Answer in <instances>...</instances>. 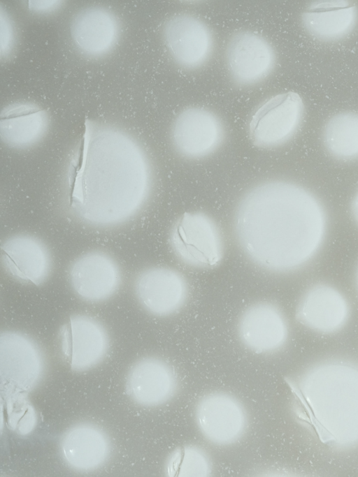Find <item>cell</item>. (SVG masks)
Here are the masks:
<instances>
[{
	"label": "cell",
	"instance_id": "obj_1",
	"mask_svg": "<svg viewBox=\"0 0 358 477\" xmlns=\"http://www.w3.org/2000/svg\"><path fill=\"white\" fill-rule=\"evenodd\" d=\"M150 187V166L141 145L120 129L86 122L66 175L73 215L94 227L120 225L141 210Z\"/></svg>",
	"mask_w": 358,
	"mask_h": 477
},
{
	"label": "cell",
	"instance_id": "obj_2",
	"mask_svg": "<svg viewBox=\"0 0 358 477\" xmlns=\"http://www.w3.org/2000/svg\"><path fill=\"white\" fill-rule=\"evenodd\" d=\"M234 230L245 254L269 271L287 272L310 261L320 249L327 217L304 187L275 180L250 189L239 201Z\"/></svg>",
	"mask_w": 358,
	"mask_h": 477
},
{
	"label": "cell",
	"instance_id": "obj_3",
	"mask_svg": "<svg viewBox=\"0 0 358 477\" xmlns=\"http://www.w3.org/2000/svg\"><path fill=\"white\" fill-rule=\"evenodd\" d=\"M170 243L177 257L197 268H213L223 256L220 230L215 222L202 212H185L173 224Z\"/></svg>",
	"mask_w": 358,
	"mask_h": 477
},
{
	"label": "cell",
	"instance_id": "obj_4",
	"mask_svg": "<svg viewBox=\"0 0 358 477\" xmlns=\"http://www.w3.org/2000/svg\"><path fill=\"white\" fill-rule=\"evenodd\" d=\"M304 112L301 96L292 91L271 96L251 115L248 131L253 144L272 148L289 141L299 129Z\"/></svg>",
	"mask_w": 358,
	"mask_h": 477
},
{
	"label": "cell",
	"instance_id": "obj_5",
	"mask_svg": "<svg viewBox=\"0 0 358 477\" xmlns=\"http://www.w3.org/2000/svg\"><path fill=\"white\" fill-rule=\"evenodd\" d=\"M196 426L210 443L227 446L239 441L248 427V414L234 395L213 391L203 395L194 409Z\"/></svg>",
	"mask_w": 358,
	"mask_h": 477
},
{
	"label": "cell",
	"instance_id": "obj_6",
	"mask_svg": "<svg viewBox=\"0 0 358 477\" xmlns=\"http://www.w3.org/2000/svg\"><path fill=\"white\" fill-rule=\"evenodd\" d=\"M224 59L231 80L242 87L266 80L276 64V53L270 42L248 30L236 32L229 38Z\"/></svg>",
	"mask_w": 358,
	"mask_h": 477
},
{
	"label": "cell",
	"instance_id": "obj_7",
	"mask_svg": "<svg viewBox=\"0 0 358 477\" xmlns=\"http://www.w3.org/2000/svg\"><path fill=\"white\" fill-rule=\"evenodd\" d=\"M163 38L173 61L185 70L205 65L214 50V36L200 18L187 13L170 17L163 27Z\"/></svg>",
	"mask_w": 358,
	"mask_h": 477
},
{
	"label": "cell",
	"instance_id": "obj_8",
	"mask_svg": "<svg viewBox=\"0 0 358 477\" xmlns=\"http://www.w3.org/2000/svg\"><path fill=\"white\" fill-rule=\"evenodd\" d=\"M224 137V126L218 116L198 106L182 110L175 118L171 131L176 152L189 159L211 154L221 145Z\"/></svg>",
	"mask_w": 358,
	"mask_h": 477
},
{
	"label": "cell",
	"instance_id": "obj_9",
	"mask_svg": "<svg viewBox=\"0 0 358 477\" xmlns=\"http://www.w3.org/2000/svg\"><path fill=\"white\" fill-rule=\"evenodd\" d=\"M60 348L64 360L76 371H85L98 365L108 348L104 327L93 317L76 314L62 326Z\"/></svg>",
	"mask_w": 358,
	"mask_h": 477
},
{
	"label": "cell",
	"instance_id": "obj_10",
	"mask_svg": "<svg viewBox=\"0 0 358 477\" xmlns=\"http://www.w3.org/2000/svg\"><path fill=\"white\" fill-rule=\"evenodd\" d=\"M134 288L140 304L150 314L166 316L178 311L185 303L188 286L185 278L177 270L152 267L140 272Z\"/></svg>",
	"mask_w": 358,
	"mask_h": 477
},
{
	"label": "cell",
	"instance_id": "obj_11",
	"mask_svg": "<svg viewBox=\"0 0 358 477\" xmlns=\"http://www.w3.org/2000/svg\"><path fill=\"white\" fill-rule=\"evenodd\" d=\"M69 279L80 298L89 302H100L116 293L121 282V272L110 255L93 251L73 260L69 270Z\"/></svg>",
	"mask_w": 358,
	"mask_h": 477
},
{
	"label": "cell",
	"instance_id": "obj_12",
	"mask_svg": "<svg viewBox=\"0 0 358 477\" xmlns=\"http://www.w3.org/2000/svg\"><path fill=\"white\" fill-rule=\"evenodd\" d=\"M243 344L260 354L281 348L288 337V326L281 310L270 302H258L248 307L238 323Z\"/></svg>",
	"mask_w": 358,
	"mask_h": 477
},
{
	"label": "cell",
	"instance_id": "obj_13",
	"mask_svg": "<svg viewBox=\"0 0 358 477\" xmlns=\"http://www.w3.org/2000/svg\"><path fill=\"white\" fill-rule=\"evenodd\" d=\"M178 381L172 367L156 357L136 362L129 371L127 390L132 399L147 407L161 406L176 394Z\"/></svg>",
	"mask_w": 358,
	"mask_h": 477
},
{
	"label": "cell",
	"instance_id": "obj_14",
	"mask_svg": "<svg viewBox=\"0 0 358 477\" xmlns=\"http://www.w3.org/2000/svg\"><path fill=\"white\" fill-rule=\"evenodd\" d=\"M1 379L8 380L18 390L32 387L42 374L43 357L40 348L29 337L15 331L1 335Z\"/></svg>",
	"mask_w": 358,
	"mask_h": 477
},
{
	"label": "cell",
	"instance_id": "obj_15",
	"mask_svg": "<svg viewBox=\"0 0 358 477\" xmlns=\"http://www.w3.org/2000/svg\"><path fill=\"white\" fill-rule=\"evenodd\" d=\"M350 307L345 296L336 288L325 284L310 286L296 307V317L306 327L329 334L345 324Z\"/></svg>",
	"mask_w": 358,
	"mask_h": 477
},
{
	"label": "cell",
	"instance_id": "obj_16",
	"mask_svg": "<svg viewBox=\"0 0 358 477\" xmlns=\"http://www.w3.org/2000/svg\"><path fill=\"white\" fill-rule=\"evenodd\" d=\"M1 261L13 278L32 285L44 282L52 265L50 252L44 243L27 234L15 235L3 242Z\"/></svg>",
	"mask_w": 358,
	"mask_h": 477
},
{
	"label": "cell",
	"instance_id": "obj_17",
	"mask_svg": "<svg viewBox=\"0 0 358 477\" xmlns=\"http://www.w3.org/2000/svg\"><path fill=\"white\" fill-rule=\"evenodd\" d=\"M120 35L116 16L102 7L80 11L71 24V36L76 48L93 58L102 57L115 46Z\"/></svg>",
	"mask_w": 358,
	"mask_h": 477
},
{
	"label": "cell",
	"instance_id": "obj_18",
	"mask_svg": "<svg viewBox=\"0 0 358 477\" xmlns=\"http://www.w3.org/2000/svg\"><path fill=\"white\" fill-rule=\"evenodd\" d=\"M357 20L358 8L348 0L315 1L301 14L306 31L322 41L343 38L353 31Z\"/></svg>",
	"mask_w": 358,
	"mask_h": 477
},
{
	"label": "cell",
	"instance_id": "obj_19",
	"mask_svg": "<svg viewBox=\"0 0 358 477\" xmlns=\"http://www.w3.org/2000/svg\"><path fill=\"white\" fill-rule=\"evenodd\" d=\"M60 448L65 462L73 469L85 472L101 467L110 453L106 433L90 423L72 426L64 434Z\"/></svg>",
	"mask_w": 358,
	"mask_h": 477
},
{
	"label": "cell",
	"instance_id": "obj_20",
	"mask_svg": "<svg viewBox=\"0 0 358 477\" xmlns=\"http://www.w3.org/2000/svg\"><path fill=\"white\" fill-rule=\"evenodd\" d=\"M48 127L47 112L32 103L10 104L4 108L1 114V138L12 148L24 149L33 146L44 136Z\"/></svg>",
	"mask_w": 358,
	"mask_h": 477
},
{
	"label": "cell",
	"instance_id": "obj_21",
	"mask_svg": "<svg viewBox=\"0 0 358 477\" xmlns=\"http://www.w3.org/2000/svg\"><path fill=\"white\" fill-rule=\"evenodd\" d=\"M322 141L327 151L336 159H358V113L345 111L331 117L323 128Z\"/></svg>",
	"mask_w": 358,
	"mask_h": 477
},
{
	"label": "cell",
	"instance_id": "obj_22",
	"mask_svg": "<svg viewBox=\"0 0 358 477\" xmlns=\"http://www.w3.org/2000/svg\"><path fill=\"white\" fill-rule=\"evenodd\" d=\"M166 474L172 477H206L212 472L208 453L201 447L187 445L176 448L166 464Z\"/></svg>",
	"mask_w": 358,
	"mask_h": 477
},
{
	"label": "cell",
	"instance_id": "obj_23",
	"mask_svg": "<svg viewBox=\"0 0 358 477\" xmlns=\"http://www.w3.org/2000/svg\"><path fill=\"white\" fill-rule=\"evenodd\" d=\"M8 425L15 432L29 433L34 427L35 413L27 400L20 396L10 397L7 402Z\"/></svg>",
	"mask_w": 358,
	"mask_h": 477
},
{
	"label": "cell",
	"instance_id": "obj_24",
	"mask_svg": "<svg viewBox=\"0 0 358 477\" xmlns=\"http://www.w3.org/2000/svg\"><path fill=\"white\" fill-rule=\"evenodd\" d=\"M13 43V31L8 15L1 10V54L6 56L10 51Z\"/></svg>",
	"mask_w": 358,
	"mask_h": 477
},
{
	"label": "cell",
	"instance_id": "obj_25",
	"mask_svg": "<svg viewBox=\"0 0 358 477\" xmlns=\"http://www.w3.org/2000/svg\"><path fill=\"white\" fill-rule=\"evenodd\" d=\"M62 2L58 0L29 1L28 7L37 13H48L57 9Z\"/></svg>",
	"mask_w": 358,
	"mask_h": 477
},
{
	"label": "cell",
	"instance_id": "obj_26",
	"mask_svg": "<svg viewBox=\"0 0 358 477\" xmlns=\"http://www.w3.org/2000/svg\"><path fill=\"white\" fill-rule=\"evenodd\" d=\"M350 209L352 217L356 223L358 224V190L352 198Z\"/></svg>",
	"mask_w": 358,
	"mask_h": 477
},
{
	"label": "cell",
	"instance_id": "obj_27",
	"mask_svg": "<svg viewBox=\"0 0 358 477\" xmlns=\"http://www.w3.org/2000/svg\"><path fill=\"white\" fill-rule=\"evenodd\" d=\"M355 283H356V286H357V288L358 291V267H357L356 274H355Z\"/></svg>",
	"mask_w": 358,
	"mask_h": 477
}]
</instances>
